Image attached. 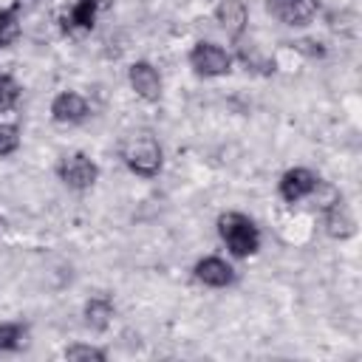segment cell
I'll return each instance as SVG.
<instances>
[{
	"mask_svg": "<svg viewBox=\"0 0 362 362\" xmlns=\"http://www.w3.org/2000/svg\"><path fill=\"white\" fill-rule=\"evenodd\" d=\"M20 141H23L20 124H14V122H0V158L14 156V153L20 150Z\"/></svg>",
	"mask_w": 362,
	"mask_h": 362,
	"instance_id": "16",
	"label": "cell"
},
{
	"mask_svg": "<svg viewBox=\"0 0 362 362\" xmlns=\"http://www.w3.org/2000/svg\"><path fill=\"white\" fill-rule=\"evenodd\" d=\"M187 62L189 68L204 76V79H215V76H226L232 71V54L226 48H221L218 42H209V40H201L192 45V51L187 54Z\"/></svg>",
	"mask_w": 362,
	"mask_h": 362,
	"instance_id": "3",
	"label": "cell"
},
{
	"mask_svg": "<svg viewBox=\"0 0 362 362\" xmlns=\"http://www.w3.org/2000/svg\"><path fill=\"white\" fill-rule=\"evenodd\" d=\"M113 300L107 294H93L88 303H85V325L93 328V331H107V325L113 322Z\"/></svg>",
	"mask_w": 362,
	"mask_h": 362,
	"instance_id": "12",
	"label": "cell"
},
{
	"mask_svg": "<svg viewBox=\"0 0 362 362\" xmlns=\"http://www.w3.org/2000/svg\"><path fill=\"white\" fill-rule=\"evenodd\" d=\"M20 102V85L11 74H0V113L11 110Z\"/></svg>",
	"mask_w": 362,
	"mask_h": 362,
	"instance_id": "17",
	"label": "cell"
},
{
	"mask_svg": "<svg viewBox=\"0 0 362 362\" xmlns=\"http://www.w3.org/2000/svg\"><path fill=\"white\" fill-rule=\"evenodd\" d=\"M3 226H6V221H3V218H0V232H3Z\"/></svg>",
	"mask_w": 362,
	"mask_h": 362,
	"instance_id": "21",
	"label": "cell"
},
{
	"mask_svg": "<svg viewBox=\"0 0 362 362\" xmlns=\"http://www.w3.org/2000/svg\"><path fill=\"white\" fill-rule=\"evenodd\" d=\"M17 37H20V17H17V14H11L8 20H3V23H0V48H8Z\"/></svg>",
	"mask_w": 362,
	"mask_h": 362,
	"instance_id": "18",
	"label": "cell"
},
{
	"mask_svg": "<svg viewBox=\"0 0 362 362\" xmlns=\"http://www.w3.org/2000/svg\"><path fill=\"white\" fill-rule=\"evenodd\" d=\"M90 116V105L76 90H62L51 99V119L57 124H79Z\"/></svg>",
	"mask_w": 362,
	"mask_h": 362,
	"instance_id": "6",
	"label": "cell"
},
{
	"mask_svg": "<svg viewBox=\"0 0 362 362\" xmlns=\"http://www.w3.org/2000/svg\"><path fill=\"white\" fill-rule=\"evenodd\" d=\"M266 11L283 25H308L320 11V0H266Z\"/></svg>",
	"mask_w": 362,
	"mask_h": 362,
	"instance_id": "5",
	"label": "cell"
},
{
	"mask_svg": "<svg viewBox=\"0 0 362 362\" xmlns=\"http://www.w3.org/2000/svg\"><path fill=\"white\" fill-rule=\"evenodd\" d=\"M28 342V325L23 322H0V354H14L25 348Z\"/></svg>",
	"mask_w": 362,
	"mask_h": 362,
	"instance_id": "14",
	"label": "cell"
},
{
	"mask_svg": "<svg viewBox=\"0 0 362 362\" xmlns=\"http://www.w3.org/2000/svg\"><path fill=\"white\" fill-rule=\"evenodd\" d=\"M96 6L90 0H74L68 11L62 14V28L65 31H90L96 23Z\"/></svg>",
	"mask_w": 362,
	"mask_h": 362,
	"instance_id": "13",
	"label": "cell"
},
{
	"mask_svg": "<svg viewBox=\"0 0 362 362\" xmlns=\"http://www.w3.org/2000/svg\"><path fill=\"white\" fill-rule=\"evenodd\" d=\"M65 359H71V362H105L107 359V351L99 348V345L74 342V345L65 348Z\"/></svg>",
	"mask_w": 362,
	"mask_h": 362,
	"instance_id": "15",
	"label": "cell"
},
{
	"mask_svg": "<svg viewBox=\"0 0 362 362\" xmlns=\"http://www.w3.org/2000/svg\"><path fill=\"white\" fill-rule=\"evenodd\" d=\"M218 235L226 243L232 257H252L260 249V229L243 212H223L218 218Z\"/></svg>",
	"mask_w": 362,
	"mask_h": 362,
	"instance_id": "2",
	"label": "cell"
},
{
	"mask_svg": "<svg viewBox=\"0 0 362 362\" xmlns=\"http://www.w3.org/2000/svg\"><path fill=\"white\" fill-rule=\"evenodd\" d=\"M291 48H294L297 54L308 57V59H320V57H325V45L317 42V40H297V42H291Z\"/></svg>",
	"mask_w": 362,
	"mask_h": 362,
	"instance_id": "19",
	"label": "cell"
},
{
	"mask_svg": "<svg viewBox=\"0 0 362 362\" xmlns=\"http://www.w3.org/2000/svg\"><path fill=\"white\" fill-rule=\"evenodd\" d=\"M192 274H195L198 283H204V286H209V288H226V286L235 283V269H232V263H226V260L218 257V255L201 257V260L195 263Z\"/></svg>",
	"mask_w": 362,
	"mask_h": 362,
	"instance_id": "9",
	"label": "cell"
},
{
	"mask_svg": "<svg viewBox=\"0 0 362 362\" xmlns=\"http://www.w3.org/2000/svg\"><path fill=\"white\" fill-rule=\"evenodd\" d=\"M57 175H59V181H62L68 189L85 192V189H90V187L99 181V167H96V161H93L88 153L76 150V153H68V156L59 158Z\"/></svg>",
	"mask_w": 362,
	"mask_h": 362,
	"instance_id": "4",
	"label": "cell"
},
{
	"mask_svg": "<svg viewBox=\"0 0 362 362\" xmlns=\"http://www.w3.org/2000/svg\"><path fill=\"white\" fill-rule=\"evenodd\" d=\"M119 156L124 161V167L139 175V178H156L161 164H164V153L156 136L150 133H139V136H127L119 147Z\"/></svg>",
	"mask_w": 362,
	"mask_h": 362,
	"instance_id": "1",
	"label": "cell"
},
{
	"mask_svg": "<svg viewBox=\"0 0 362 362\" xmlns=\"http://www.w3.org/2000/svg\"><path fill=\"white\" fill-rule=\"evenodd\" d=\"M322 221H325V232L334 240H348L356 232V221H354V215H351V209L345 206L342 198H337L334 204H328L322 209Z\"/></svg>",
	"mask_w": 362,
	"mask_h": 362,
	"instance_id": "11",
	"label": "cell"
},
{
	"mask_svg": "<svg viewBox=\"0 0 362 362\" xmlns=\"http://www.w3.org/2000/svg\"><path fill=\"white\" fill-rule=\"evenodd\" d=\"M90 3L96 6V11H107L113 6V0H90Z\"/></svg>",
	"mask_w": 362,
	"mask_h": 362,
	"instance_id": "20",
	"label": "cell"
},
{
	"mask_svg": "<svg viewBox=\"0 0 362 362\" xmlns=\"http://www.w3.org/2000/svg\"><path fill=\"white\" fill-rule=\"evenodd\" d=\"M317 181H320V178H317L308 167H291V170H286V173L280 175L277 192H280V198H283L286 204H297V201H303V198H308V195L314 192Z\"/></svg>",
	"mask_w": 362,
	"mask_h": 362,
	"instance_id": "8",
	"label": "cell"
},
{
	"mask_svg": "<svg viewBox=\"0 0 362 362\" xmlns=\"http://www.w3.org/2000/svg\"><path fill=\"white\" fill-rule=\"evenodd\" d=\"M127 82L136 90V96L144 99V102H158L161 99V74L147 59H136L127 68Z\"/></svg>",
	"mask_w": 362,
	"mask_h": 362,
	"instance_id": "7",
	"label": "cell"
},
{
	"mask_svg": "<svg viewBox=\"0 0 362 362\" xmlns=\"http://www.w3.org/2000/svg\"><path fill=\"white\" fill-rule=\"evenodd\" d=\"M215 23L226 31L229 40H240V34L246 31L249 25V11H246V3L243 0H221L215 6Z\"/></svg>",
	"mask_w": 362,
	"mask_h": 362,
	"instance_id": "10",
	"label": "cell"
}]
</instances>
